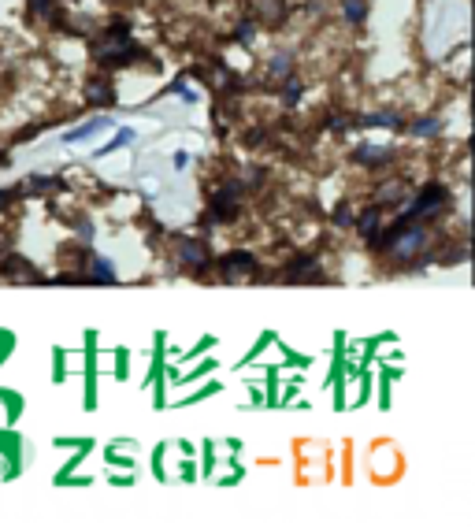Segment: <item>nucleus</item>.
I'll return each instance as SVG.
<instances>
[{
  "label": "nucleus",
  "mask_w": 475,
  "mask_h": 527,
  "mask_svg": "<svg viewBox=\"0 0 475 527\" xmlns=\"http://www.w3.org/2000/svg\"><path fill=\"white\" fill-rule=\"evenodd\" d=\"M286 282H323L320 264H316L312 256H297V260L286 267Z\"/></svg>",
  "instance_id": "5"
},
{
  "label": "nucleus",
  "mask_w": 475,
  "mask_h": 527,
  "mask_svg": "<svg viewBox=\"0 0 475 527\" xmlns=\"http://www.w3.org/2000/svg\"><path fill=\"white\" fill-rule=\"evenodd\" d=\"M52 186H59L56 178H30V182H26V193H45V190H52Z\"/></svg>",
  "instance_id": "16"
},
{
  "label": "nucleus",
  "mask_w": 475,
  "mask_h": 527,
  "mask_svg": "<svg viewBox=\"0 0 475 527\" xmlns=\"http://www.w3.org/2000/svg\"><path fill=\"white\" fill-rule=\"evenodd\" d=\"M253 34H256V26H253V23H242V26L234 30V41H238V45H249Z\"/></svg>",
  "instance_id": "17"
},
{
  "label": "nucleus",
  "mask_w": 475,
  "mask_h": 527,
  "mask_svg": "<svg viewBox=\"0 0 475 527\" xmlns=\"http://www.w3.org/2000/svg\"><path fill=\"white\" fill-rule=\"evenodd\" d=\"M8 164H12V160H8V153H0V167H8Z\"/></svg>",
  "instance_id": "22"
},
{
  "label": "nucleus",
  "mask_w": 475,
  "mask_h": 527,
  "mask_svg": "<svg viewBox=\"0 0 475 527\" xmlns=\"http://www.w3.org/2000/svg\"><path fill=\"white\" fill-rule=\"evenodd\" d=\"M134 142V131H130V126H126V131H119L115 137H112V142H108L104 148H101V156H108V153H112V148H123V145H130Z\"/></svg>",
  "instance_id": "15"
},
{
  "label": "nucleus",
  "mask_w": 475,
  "mask_h": 527,
  "mask_svg": "<svg viewBox=\"0 0 475 527\" xmlns=\"http://www.w3.org/2000/svg\"><path fill=\"white\" fill-rule=\"evenodd\" d=\"M353 160L360 164V167H382V164L394 160V148H382V145H356Z\"/></svg>",
  "instance_id": "6"
},
{
  "label": "nucleus",
  "mask_w": 475,
  "mask_h": 527,
  "mask_svg": "<svg viewBox=\"0 0 475 527\" xmlns=\"http://www.w3.org/2000/svg\"><path fill=\"white\" fill-rule=\"evenodd\" d=\"M445 201H449V190H445L442 182H431L427 190L416 197V204L398 220V227H401V223H416V220H431L434 212H442V208H445Z\"/></svg>",
  "instance_id": "1"
},
{
  "label": "nucleus",
  "mask_w": 475,
  "mask_h": 527,
  "mask_svg": "<svg viewBox=\"0 0 475 527\" xmlns=\"http://www.w3.org/2000/svg\"><path fill=\"white\" fill-rule=\"evenodd\" d=\"M334 223H338V227L353 223V212H349V204H338V212H334Z\"/></svg>",
  "instance_id": "20"
},
{
  "label": "nucleus",
  "mask_w": 475,
  "mask_h": 527,
  "mask_svg": "<svg viewBox=\"0 0 475 527\" xmlns=\"http://www.w3.org/2000/svg\"><path fill=\"white\" fill-rule=\"evenodd\" d=\"M242 204V182H226L212 193V208H208L204 223H231Z\"/></svg>",
  "instance_id": "2"
},
{
  "label": "nucleus",
  "mask_w": 475,
  "mask_h": 527,
  "mask_svg": "<svg viewBox=\"0 0 475 527\" xmlns=\"http://www.w3.org/2000/svg\"><path fill=\"white\" fill-rule=\"evenodd\" d=\"M342 15H345V23L360 26L368 19V0H342Z\"/></svg>",
  "instance_id": "12"
},
{
  "label": "nucleus",
  "mask_w": 475,
  "mask_h": 527,
  "mask_svg": "<svg viewBox=\"0 0 475 527\" xmlns=\"http://www.w3.org/2000/svg\"><path fill=\"white\" fill-rule=\"evenodd\" d=\"M0 271H4V275H12V278H26V282H30V278H37V271H34V267H30L26 260H19V256H8V260L0 264Z\"/></svg>",
  "instance_id": "11"
},
{
  "label": "nucleus",
  "mask_w": 475,
  "mask_h": 527,
  "mask_svg": "<svg viewBox=\"0 0 475 527\" xmlns=\"http://www.w3.org/2000/svg\"><path fill=\"white\" fill-rule=\"evenodd\" d=\"M186 164H190V153H175V167H178V171H182Z\"/></svg>",
  "instance_id": "21"
},
{
  "label": "nucleus",
  "mask_w": 475,
  "mask_h": 527,
  "mask_svg": "<svg viewBox=\"0 0 475 527\" xmlns=\"http://www.w3.org/2000/svg\"><path fill=\"white\" fill-rule=\"evenodd\" d=\"M52 8H56V0H30V12H37V15H52Z\"/></svg>",
  "instance_id": "18"
},
{
  "label": "nucleus",
  "mask_w": 475,
  "mask_h": 527,
  "mask_svg": "<svg viewBox=\"0 0 475 527\" xmlns=\"http://www.w3.org/2000/svg\"><path fill=\"white\" fill-rule=\"evenodd\" d=\"M282 101L293 108L297 101H301V86H297V82H290V86H286V97H282Z\"/></svg>",
  "instance_id": "19"
},
{
  "label": "nucleus",
  "mask_w": 475,
  "mask_h": 527,
  "mask_svg": "<svg viewBox=\"0 0 475 527\" xmlns=\"http://www.w3.org/2000/svg\"><path fill=\"white\" fill-rule=\"evenodd\" d=\"M412 134L416 137H438L442 134V123H438V119H416Z\"/></svg>",
  "instance_id": "14"
},
{
  "label": "nucleus",
  "mask_w": 475,
  "mask_h": 527,
  "mask_svg": "<svg viewBox=\"0 0 475 527\" xmlns=\"http://www.w3.org/2000/svg\"><path fill=\"white\" fill-rule=\"evenodd\" d=\"M86 282H108L112 286L115 282V267L104 260V256H93V260H89V275H86Z\"/></svg>",
  "instance_id": "10"
},
{
  "label": "nucleus",
  "mask_w": 475,
  "mask_h": 527,
  "mask_svg": "<svg viewBox=\"0 0 475 527\" xmlns=\"http://www.w3.org/2000/svg\"><path fill=\"white\" fill-rule=\"evenodd\" d=\"M267 71H271V78H290L293 75V52H279L267 64Z\"/></svg>",
  "instance_id": "13"
},
{
  "label": "nucleus",
  "mask_w": 475,
  "mask_h": 527,
  "mask_svg": "<svg viewBox=\"0 0 475 527\" xmlns=\"http://www.w3.org/2000/svg\"><path fill=\"white\" fill-rule=\"evenodd\" d=\"M101 131H108V115H97V119H89V123H82V126H78V131H71V134H67L64 137V142H86V137H97V134H101Z\"/></svg>",
  "instance_id": "8"
},
{
  "label": "nucleus",
  "mask_w": 475,
  "mask_h": 527,
  "mask_svg": "<svg viewBox=\"0 0 475 527\" xmlns=\"http://www.w3.org/2000/svg\"><path fill=\"white\" fill-rule=\"evenodd\" d=\"M178 260H182V267H193V271H208L212 249H208L204 242H197V238H182V242H178Z\"/></svg>",
  "instance_id": "4"
},
{
  "label": "nucleus",
  "mask_w": 475,
  "mask_h": 527,
  "mask_svg": "<svg viewBox=\"0 0 475 527\" xmlns=\"http://www.w3.org/2000/svg\"><path fill=\"white\" fill-rule=\"evenodd\" d=\"M379 223H382V212H379V208H364L360 220H356V231H360L375 245V238H379Z\"/></svg>",
  "instance_id": "7"
},
{
  "label": "nucleus",
  "mask_w": 475,
  "mask_h": 527,
  "mask_svg": "<svg viewBox=\"0 0 475 527\" xmlns=\"http://www.w3.org/2000/svg\"><path fill=\"white\" fill-rule=\"evenodd\" d=\"M253 271H256V256H253V253L234 249V253H226L223 260H220V278H226V282H238V278H249Z\"/></svg>",
  "instance_id": "3"
},
{
  "label": "nucleus",
  "mask_w": 475,
  "mask_h": 527,
  "mask_svg": "<svg viewBox=\"0 0 475 527\" xmlns=\"http://www.w3.org/2000/svg\"><path fill=\"white\" fill-rule=\"evenodd\" d=\"M86 93H89V104H112L115 101V89L108 78H93V82L86 86Z\"/></svg>",
  "instance_id": "9"
}]
</instances>
